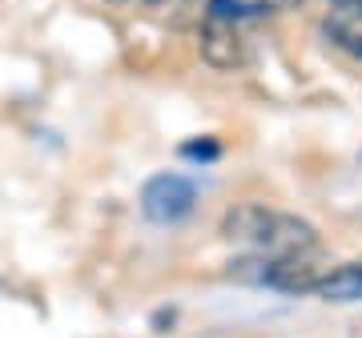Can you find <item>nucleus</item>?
<instances>
[{"label": "nucleus", "instance_id": "f03ea898", "mask_svg": "<svg viewBox=\"0 0 362 338\" xmlns=\"http://www.w3.org/2000/svg\"><path fill=\"white\" fill-rule=\"evenodd\" d=\"M238 16H242L238 8H226L221 0H214L206 28H202V57H206V65L221 69V73L246 65V37L238 28Z\"/></svg>", "mask_w": 362, "mask_h": 338}, {"label": "nucleus", "instance_id": "39448f33", "mask_svg": "<svg viewBox=\"0 0 362 338\" xmlns=\"http://www.w3.org/2000/svg\"><path fill=\"white\" fill-rule=\"evenodd\" d=\"M314 294H318L322 302H338V306L362 302V262H350V266L326 270L322 278L314 282Z\"/></svg>", "mask_w": 362, "mask_h": 338}, {"label": "nucleus", "instance_id": "423d86ee", "mask_svg": "<svg viewBox=\"0 0 362 338\" xmlns=\"http://www.w3.org/2000/svg\"><path fill=\"white\" fill-rule=\"evenodd\" d=\"M185 157H218V145H185Z\"/></svg>", "mask_w": 362, "mask_h": 338}, {"label": "nucleus", "instance_id": "0eeeda50", "mask_svg": "<svg viewBox=\"0 0 362 338\" xmlns=\"http://www.w3.org/2000/svg\"><path fill=\"white\" fill-rule=\"evenodd\" d=\"M302 0H262V8H294Z\"/></svg>", "mask_w": 362, "mask_h": 338}, {"label": "nucleus", "instance_id": "20e7f679", "mask_svg": "<svg viewBox=\"0 0 362 338\" xmlns=\"http://www.w3.org/2000/svg\"><path fill=\"white\" fill-rule=\"evenodd\" d=\"M322 33L338 52L362 61V0H330L322 16Z\"/></svg>", "mask_w": 362, "mask_h": 338}, {"label": "nucleus", "instance_id": "7ed1b4c3", "mask_svg": "<svg viewBox=\"0 0 362 338\" xmlns=\"http://www.w3.org/2000/svg\"><path fill=\"white\" fill-rule=\"evenodd\" d=\"M197 202V190L189 177H181V173H157L149 177L141 190V214L157 226H173L181 221Z\"/></svg>", "mask_w": 362, "mask_h": 338}, {"label": "nucleus", "instance_id": "f257e3e1", "mask_svg": "<svg viewBox=\"0 0 362 338\" xmlns=\"http://www.w3.org/2000/svg\"><path fill=\"white\" fill-rule=\"evenodd\" d=\"M221 238L254 250L262 258H310L318 250V230L306 218L286 214V209L258 206V202L226 209Z\"/></svg>", "mask_w": 362, "mask_h": 338}, {"label": "nucleus", "instance_id": "6e6552de", "mask_svg": "<svg viewBox=\"0 0 362 338\" xmlns=\"http://www.w3.org/2000/svg\"><path fill=\"white\" fill-rule=\"evenodd\" d=\"M125 4H149V0H125Z\"/></svg>", "mask_w": 362, "mask_h": 338}]
</instances>
